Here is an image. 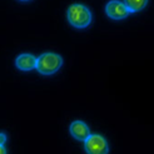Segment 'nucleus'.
I'll list each match as a JSON object with an SVG mask.
<instances>
[{
    "mask_svg": "<svg viewBox=\"0 0 154 154\" xmlns=\"http://www.w3.org/2000/svg\"><path fill=\"white\" fill-rule=\"evenodd\" d=\"M66 19L76 29H84L91 23V13L85 5L73 4L66 11Z\"/></svg>",
    "mask_w": 154,
    "mask_h": 154,
    "instance_id": "nucleus-1",
    "label": "nucleus"
},
{
    "mask_svg": "<svg viewBox=\"0 0 154 154\" xmlns=\"http://www.w3.org/2000/svg\"><path fill=\"white\" fill-rule=\"evenodd\" d=\"M63 65V59L55 53H44L36 59V70L43 75H51L57 73Z\"/></svg>",
    "mask_w": 154,
    "mask_h": 154,
    "instance_id": "nucleus-2",
    "label": "nucleus"
},
{
    "mask_svg": "<svg viewBox=\"0 0 154 154\" xmlns=\"http://www.w3.org/2000/svg\"><path fill=\"white\" fill-rule=\"evenodd\" d=\"M84 144H85V152L88 154H108L109 152L106 139L99 134H91L84 142Z\"/></svg>",
    "mask_w": 154,
    "mask_h": 154,
    "instance_id": "nucleus-3",
    "label": "nucleus"
},
{
    "mask_svg": "<svg viewBox=\"0 0 154 154\" xmlns=\"http://www.w3.org/2000/svg\"><path fill=\"white\" fill-rule=\"evenodd\" d=\"M105 13L106 15L113 20H122L125 19L128 15L130 14L127 9V6L124 5V2H109L105 6Z\"/></svg>",
    "mask_w": 154,
    "mask_h": 154,
    "instance_id": "nucleus-4",
    "label": "nucleus"
},
{
    "mask_svg": "<svg viewBox=\"0 0 154 154\" xmlns=\"http://www.w3.org/2000/svg\"><path fill=\"white\" fill-rule=\"evenodd\" d=\"M69 130H70L72 137L75 138V139H78V140H84V142H85L88 138L91 135L90 130H89V127L84 122H82V120L73 122L70 124Z\"/></svg>",
    "mask_w": 154,
    "mask_h": 154,
    "instance_id": "nucleus-5",
    "label": "nucleus"
},
{
    "mask_svg": "<svg viewBox=\"0 0 154 154\" xmlns=\"http://www.w3.org/2000/svg\"><path fill=\"white\" fill-rule=\"evenodd\" d=\"M36 59L38 58H35L32 54H20L15 59V65L23 72H29L36 68Z\"/></svg>",
    "mask_w": 154,
    "mask_h": 154,
    "instance_id": "nucleus-6",
    "label": "nucleus"
},
{
    "mask_svg": "<svg viewBox=\"0 0 154 154\" xmlns=\"http://www.w3.org/2000/svg\"><path fill=\"white\" fill-rule=\"evenodd\" d=\"M147 4L148 2H145V0H127V2H124V5L127 6L129 13L140 11L147 6Z\"/></svg>",
    "mask_w": 154,
    "mask_h": 154,
    "instance_id": "nucleus-7",
    "label": "nucleus"
},
{
    "mask_svg": "<svg viewBox=\"0 0 154 154\" xmlns=\"http://www.w3.org/2000/svg\"><path fill=\"white\" fill-rule=\"evenodd\" d=\"M6 142V134L0 133V145H4Z\"/></svg>",
    "mask_w": 154,
    "mask_h": 154,
    "instance_id": "nucleus-8",
    "label": "nucleus"
},
{
    "mask_svg": "<svg viewBox=\"0 0 154 154\" xmlns=\"http://www.w3.org/2000/svg\"><path fill=\"white\" fill-rule=\"evenodd\" d=\"M0 154H6V149L4 145H0Z\"/></svg>",
    "mask_w": 154,
    "mask_h": 154,
    "instance_id": "nucleus-9",
    "label": "nucleus"
}]
</instances>
